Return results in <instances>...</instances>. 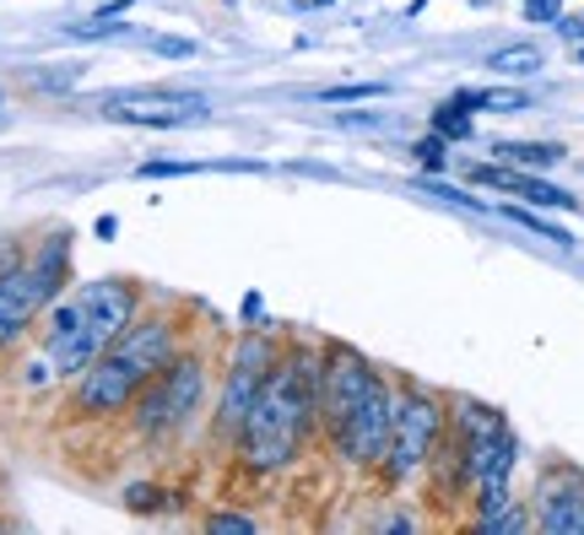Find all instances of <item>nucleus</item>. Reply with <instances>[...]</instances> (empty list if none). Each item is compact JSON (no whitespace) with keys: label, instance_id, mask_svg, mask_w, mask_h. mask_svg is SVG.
Here are the masks:
<instances>
[{"label":"nucleus","instance_id":"31","mask_svg":"<svg viewBox=\"0 0 584 535\" xmlns=\"http://www.w3.org/2000/svg\"><path fill=\"white\" fill-rule=\"evenodd\" d=\"M580 65H584V49H580Z\"/></svg>","mask_w":584,"mask_h":535},{"label":"nucleus","instance_id":"1","mask_svg":"<svg viewBox=\"0 0 584 535\" xmlns=\"http://www.w3.org/2000/svg\"><path fill=\"white\" fill-rule=\"evenodd\" d=\"M314 411V374L308 363H282L260 379V396L244 416V460L255 471H282L308 427Z\"/></svg>","mask_w":584,"mask_h":535},{"label":"nucleus","instance_id":"14","mask_svg":"<svg viewBox=\"0 0 584 535\" xmlns=\"http://www.w3.org/2000/svg\"><path fill=\"white\" fill-rule=\"evenodd\" d=\"M542 531L584 535V482L574 476V471L542 487Z\"/></svg>","mask_w":584,"mask_h":535},{"label":"nucleus","instance_id":"17","mask_svg":"<svg viewBox=\"0 0 584 535\" xmlns=\"http://www.w3.org/2000/svg\"><path fill=\"white\" fill-rule=\"evenodd\" d=\"M487 65H492L498 76H536V71H542V49H536V44H509V49H498Z\"/></svg>","mask_w":584,"mask_h":535},{"label":"nucleus","instance_id":"28","mask_svg":"<svg viewBox=\"0 0 584 535\" xmlns=\"http://www.w3.org/2000/svg\"><path fill=\"white\" fill-rule=\"evenodd\" d=\"M131 509H157V487H131Z\"/></svg>","mask_w":584,"mask_h":535},{"label":"nucleus","instance_id":"18","mask_svg":"<svg viewBox=\"0 0 584 535\" xmlns=\"http://www.w3.org/2000/svg\"><path fill=\"white\" fill-rule=\"evenodd\" d=\"M125 11H131V0H114V5H104L98 16L71 22V38H114V33H125Z\"/></svg>","mask_w":584,"mask_h":535},{"label":"nucleus","instance_id":"10","mask_svg":"<svg viewBox=\"0 0 584 535\" xmlns=\"http://www.w3.org/2000/svg\"><path fill=\"white\" fill-rule=\"evenodd\" d=\"M266 363H271V346H266L260 336L239 346V357H233V368H228V390H222V411H217V427H222V433H239V427H244L250 405H255V396H260V379L271 374Z\"/></svg>","mask_w":584,"mask_h":535},{"label":"nucleus","instance_id":"20","mask_svg":"<svg viewBox=\"0 0 584 535\" xmlns=\"http://www.w3.org/2000/svg\"><path fill=\"white\" fill-rule=\"evenodd\" d=\"M363 98H385V82H346L319 93V104H363Z\"/></svg>","mask_w":584,"mask_h":535},{"label":"nucleus","instance_id":"9","mask_svg":"<svg viewBox=\"0 0 584 535\" xmlns=\"http://www.w3.org/2000/svg\"><path fill=\"white\" fill-rule=\"evenodd\" d=\"M374 385H379V379H374V368H368L363 357H352V352H336V357L325 363L319 411H325L330 433H341V427H346V416H352L357 405L368 401V390H374Z\"/></svg>","mask_w":584,"mask_h":535},{"label":"nucleus","instance_id":"15","mask_svg":"<svg viewBox=\"0 0 584 535\" xmlns=\"http://www.w3.org/2000/svg\"><path fill=\"white\" fill-rule=\"evenodd\" d=\"M498 157L503 162H514V168H552V162H563V146L558 141H503L498 146Z\"/></svg>","mask_w":584,"mask_h":535},{"label":"nucleus","instance_id":"30","mask_svg":"<svg viewBox=\"0 0 584 535\" xmlns=\"http://www.w3.org/2000/svg\"><path fill=\"white\" fill-rule=\"evenodd\" d=\"M292 11H319V5H336V0H288Z\"/></svg>","mask_w":584,"mask_h":535},{"label":"nucleus","instance_id":"4","mask_svg":"<svg viewBox=\"0 0 584 535\" xmlns=\"http://www.w3.org/2000/svg\"><path fill=\"white\" fill-rule=\"evenodd\" d=\"M434 438H438V405L428 396H406L396 401V433H390V476H412L428 454H434Z\"/></svg>","mask_w":584,"mask_h":535},{"label":"nucleus","instance_id":"24","mask_svg":"<svg viewBox=\"0 0 584 535\" xmlns=\"http://www.w3.org/2000/svg\"><path fill=\"white\" fill-rule=\"evenodd\" d=\"M151 49H157L162 60H190V54H195L190 38H151Z\"/></svg>","mask_w":584,"mask_h":535},{"label":"nucleus","instance_id":"27","mask_svg":"<svg viewBox=\"0 0 584 535\" xmlns=\"http://www.w3.org/2000/svg\"><path fill=\"white\" fill-rule=\"evenodd\" d=\"M423 190H428V195H443V200H454V206H482L476 195H460V190H449V184H438V179H428Z\"/></svg>","mask_w":584,"mask_h":535},{"label":"nucleus","instance_id":"6","mask_svg":"<svg viewBox=\"0 0 584 535\" xmlns=\"http://www.w3.org/2000/svg\"><path fill=\"white\" fill-rule=\"evenodd\" d=\"M390 433H396V401H390V390H385V385H374V390H368V401L346 416V427H341L336 438H341L346 460L374 465V460H385V454H390Z\"/></svg>","mask_w":584,"mask_h":535},{"label":"nucleus","instance_id":"3","mask_svg":"<svg viewBox=\"0 0 584 535\" xmlns=\"http://www.w3.org/2000/svg\"><path fill=\"white\" fill-rule=\"evenodd\" d=\"M195 401H200V363H195V357L168 363V374L146 390V401H142V433L157 438V433L179 427V422L195 411Z\"/></svg>","mask_w":584,"mask_h":535},{"label":"nucleus","instance_id":"21","mask_svg":"<svg viewBox=\"0 0 584 535\" xmlns=\"http://www.w3.org/2000/svg\"><path fill=\"white\" fill-rule=\"evenodd\" d=\"M503 217H509V222H520V228H531V233H542V239H552V244H574V239H569L563 228H552V222H542V217H536V211H525V206H509Z\"/></svg>","mask_w":584,"mask_h":535},{"label":"nucleus","instance_id":"11","mask_svg":"<svg viewBox=\"0 0 584 535\" xmlns=\"http://www.w3.org/2000/svg\"><path fill=\"white\" fill-rule=\"evenodd\" d=\"M76 308L98 325V336L114 346L125 330H131V319H136V287L131 281H87L82 292H76Z\"/></svg>","mask_w":584,"mask_h":535},{"label":"nucleus","instance_id":"16","mask_svg":"<svg viewBox=\"0 0 584 535\" xmlns=\"http://www.w3.org/2000/svg\"><path fill=\"white\" fill-rule=\"evenodd\" d=\"M454 104H465V109H487V114H520V109H531V98H525V93H514V87H482V93H460Z\"/></svg>","mask_w":584,"mask_h":535},{"label":"nucleus","instance_id":"8","mask_svg":"<svg viewBox=\"0 0 584 535\" xmlns=\"http://www.w3.org/2000/svg\"><path fill=\"white\" fill-rule=\"evenodd\" d=\"M146 385V374L120 352V346H109L87 374H82V390H76V401L82 411H93V416H109V411H120V405L131 401L136 390Z\"/></svg>","mask_w":584,"mask_h":535},{"label":"nucleus","instance_id":"7","mask_svg":"<svg viewBox=\"0 0 584 535\" xmlns=\"http://www.w3.org/2000/svg\"><path fill=\"white\" fill-rule=\"evenodd\" d=\"M109 120H125V125H151V131H173V125H190V120H206V98L195 93H125V98H109L104 104Z\"/></svg>","mask_w":584,"mask_h":535},{"label":"nucleus","instance_id":"19","mask_svg":"<svg viewBox=\"0 0 584 535\" xmlns=\"http://www.w3.org/2000/svg\"><path fill=\"white\" fill-rule=\"evenodd\" d=\"M434 131L443 135V141H465V135H471V109L449 98L443 109H434Z\"/></svg>","mask_w":584,"mask_h":535},{"label":"nucleus","instance_id":"26","mask_svg":"<svg viewBox=\"0 0 584 535\" xmlns=\"http://www.w3.org/2000/svg\"><path fill=\"white\" fill-rule=\"evenodd\" d=\"M417 157H423V168H443V135H428V141H417Z\"/></svg>","mask_w":584,"mask_h":535},{"label":"nucleus","instance_id":"29","mask_svg":"<svg viewBox=\"0 0 584 535\" xmlns=\"http://www.w3.org/2000/svg\"><path fill=\"white\" fill-rule=\"evenodd\" d=\"M558 27H563V38H574V44H584V16H569V22L558 16Z\"/></svg>","mask_w":584,"mask_h":535},{"label":"nucleus","instance_id":"22","mask_svg":"<svg viewBox=\"0 0 584 535\" xmlns=\"http://www.w3.org/2000/svg\"><path fill=\"white\" fill-rule=\"evenodd\" d=\"M482 531L487 535H514V531H525V514H514V509L503 503L498 514H482Z\"/></svg>","mask_w":584,"mask_h":535},{"label":"nucleus","instance_id":"5","mask_svg":"<svg viewBox=\"0 0 584 535\" xmlns=\"http://www.w3.org/2000/svg\"><path fill=\"white\" fill-rule=\"evenodd\" d=\"M104 352H109V341H104L98 325L76 308V297L60 303V308H54V325H49V363H54V374H87Z\"/></svg>","mask_w":584,"mask_h":535},{"label":"nucleus","instance_id":"13","mask_svg":"<svg viewBox=\"0 0 584 535\" xmlns=\"http://www.w3.org/2000/svg\"><path fill=\"white\" fill-rule=\"evenodd\" d=\"M471 179H476V184H492V190H509V195H525L531 206H574L569 190H558V184H547V179H536L531 168H514V162L471 168Z\"/></svg>","mask_w":584,"mask_h":535},{"label":"nucleus","instance_id":"23","mask_svg":"<svg viewBox=\"0 0 584 535\" xmlns=\"http://www.w3.org/2000/svg\"><path fill=\"white\" fill-rule=\"evenodd\" d=\"M206 531L211 535H255V520H244V514H217V520H206Z\"/></svg>","mask_w":584,"mask_h":535},{"label":"nucleus","instance_id":"12","mask_svg":"<svg viewBox=\"0 0 584 535\" xmlns=\"http://www.w3.org/2000/svg\"><path fill=\"white\" fill-rule=\"evenodd\" d=\"M54 292V281L44 270H5L0 276V341L22 336V325H33V314L44 308V297Z\"/></svg>","mask_w":584,"mask_h":535},{"label":"nucleus","instance_id":"2","mask_svg":"<svg viewBox=\"0 0 584 535\" xmlns=\"http://www.w3.org/2000/svg\"><path fill=\"white\" fill-rule=\"evenodd\" d=\"M465 471L482 487V514H498L509 503V471H514V433L503 427V416H492L487 405H465Z\"/></svg>","mask_w":584,"mask_h":535},{"label":"nucleus","instance_id":"25","mask_svg":"<svg viewBox=\"0 0 584 535\" xmlns=\"http://www.w3.org/2000/svg\"><path fill=\"white\" fill-rule=\"evenodd\" d=\"M563 0H525V22H558Z\"/></svg>","mask_w":584,"mask_h":535}]
</instances>
